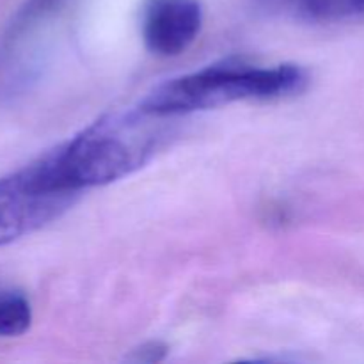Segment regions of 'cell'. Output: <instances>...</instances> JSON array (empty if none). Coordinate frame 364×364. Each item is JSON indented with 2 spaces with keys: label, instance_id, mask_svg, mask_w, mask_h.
<instances>
[{
  "label": "cell",
  "instance_id": "ba28073f",
  "mask_svg": "<svg viewBox=\"0 0 364 364\" xmlns=\"http://www.w3.org/2000/svg\"><path fill=\"white\" fill-rule=\"evenodd\" d=\"M167 347L166 345L159 343V341H151V343H146L142 345L141 348L134 352L132 359L134 361H141V363H159L162 361L164 355H166Z\"/></svg>",
  "mask_w": 364,
  "mask_h": 364
},
{
  "label": "cell",
  "instance_id": "8992f818",
  "mask_svg": "<svg viewBox=\"0 0 364 364\" xmlns=\"http://www.w3.org/2000/svg\"><path fill=\"white\" fill-rule=\"evenodd\" d=\"M262 11L302 21H340L364 16V0H255Z\"/></svg>",
  "mask_w": 364,
  "mask_h": 364
},
{
  "label": "cell",
  "instance_id": "3957f363",
  "mask_svg": "<svg viewBox=\"0 0 364 364\" xmlns=\"http://www.w3.org/2000/svg\"><path fill=\"white\" fill-rule=\"evenodd\" d=\"M77 198L53 181L41 156L0 178V247L59 219Z\"/></svg>",
  "mask_w": 364,
  "mask_h": 364
},
{
  "label": "cell",
  "instance_id": "277c9868",
  "mask_svg": "<svg viewBox=\"0 0 364 364\" xmlns=\"http://www.w3.org/2000/svg\"><path fill=\"white\" fill-rule=\"evenodd\" d=\"M63 0H28L0 43V92L11 95L25 87L38 71L39 46Z\"/></svg>",
  "mask_w": 364,
  "mask_h": 364
},
{
  "label": "cell",
  "instance_id": "6da1fadb",
  "mask_svg": "<svg viewBox=\"0 0 364 364\" xmlns=\"http://www.w3.org/2000/svg\"><path fill=\"white\" fill-rule=\"evenodd\" d=\"M167 119L144 109L103 116L46 151L57 183L73 194L112 183L141 169L169 135Z\"/></svg>",
  "mask_w": 364,
  "mask_h": 364
},
{
  "label": "cell",
  "instance_id": "7a4b0ae2",
  "mask_svg": "<svg viewBox=\"0 0 364 364\" xmlns=\"http://www.w3.org/2000/svg\"><path fill=\"white\" fill-rule=\"evenodd\" d=\"M308 75L297 64L256 66L244 59H224L153 89L141 109L160 117H180L219 109L244 100H274L301 92Z\"/></svg>",
  "mask_w": 364,
  "mask_h": 364
},
{
  "label": "cell",
  "instance_id": "52a82bcc",
  "mask_svg": "<svg viewBox=\"0 0 364 364\" xmlns=\"http://www.w3.org/2000/svg\"><path fill=\"white\" fill-rule=\"evenodd\" d=\"M32 309L18 291L0 290V338L20 336L31 327Z\"/></svg>",
  "mask_w": 364,
  "mask_h": 364
},
{
  "label": "cell",
  "instance_id": "5b68a950",
  "mask_svg": "<svg viewBox=\"0 0 364 364\" xmlns=\"http://www.w3.org/2000/svg\"><path fill=\"white\" fill-rule=\"evenodd\" d=\"M199 0H146L142 39L149 52L162 57L183 53L201 32Z\"/></svg>",
  "mask_w": 364,
  "mask_h": 364
}]
</instances>
